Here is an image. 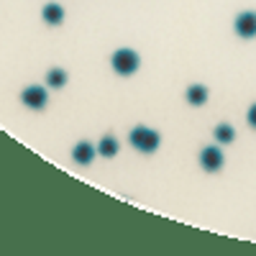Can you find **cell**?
Returning a JSON list of instances; mask_svg holds the SVG:
<instances>
[{
    "label": "cell",
    "mask_w": 256,
    "mask_h": 256,
    "mask_svg": "<svg viewBox=\"0 0 256 256\" xmlns=\"http://www.w3.org/2000/svg\"><path fill=\"white\" fill-rule=\"evenodd\" d=\"M128 141H131V146L138 148V152L152 154V152H156V148H159V141H162V138H159L156 131H152V128L138 126V128H134V131L128 134Z\"/></svg>",
    "instance_id": "cell-1"
},
{
    "label": "cell",
    "mask_w": 256,
    "mask_h": 256,
    "mask_svg": "<svg viewBox=\"0 0 256 256\" xmlns=\"http://www.w3.org/2000/svg\"><path fill=\"white\" fill-rule=\"evenodd\" d=\"M113 70L118 72V74H134L136 70H138V64H141V59H138V54L134 52V49H118L116 54H113Z\"/></svg>",
    "instance_id": "cell-2"
},
{
    "label": "cell",
    "mask_w": 256,
    "mask_h": 256,
    "mask_svg": "<svg viewBox=\"0 0 256 256\" xmlns=\"http://www.w3.org/2000/svg\"><path fill=\"white\" fill-rule=\"evenodd\" d=\"M20 102L26 105V108H34V110H41V108H46V102H49V92L44 88H26L24 92H20Z\"/></svg>",
    "instance_id": "cell-3"
},
{
    "label": "cell",
    "mask_w": 256,
    "mask_h": 256,
    "mask_svg": "<svg viewBox=\"0 0 256 256\" xmlns=\"http://www.w3.org/2000/svg\"><path fill=\"white\" fill-rule=\"evenodd\" d=\"M200 164H202L205 172H218L223 166V152L218 146H205L200 152Z\"/></svg>",
    "instance_id": "cell-4"
},
{
    "label": "cell",
    "mask_w": 256,
    "mask_h": 256,
    "mask_svg": "<svg viewBox=\"0 0 256 256\" xmlns=\"http://www.w3.org/2000/svg\"><path fill=\"white\" fill-rule=\"evenodd\" d=\"M236 34L241 38H254L256 36V13L254 10H246L236 18Z\"/></svg>",
    "instance_id": "cell-5"
},
{
    "label": "cell",
    "mask_w": 256,
    "mask_h": 256,
    "mask_svg": "<svg viewBox=\"0 0 256 256\" xmlns=\"http://www.w3.org/2000/svg\"><path fill=\"white\" fill-rule=\"evenodd\" d=\"M95 154H98V146H92L90 141H80V144L74 146V152H72L74 162H77V164H82V166H88V164H92Z\"/></svg>",
    "instance_id": "cell-6"
},
{
    "label": "cell",
    "mask_w": 256,
    "mask_h": 256,
    "mask_svg": "<svg viewBox=\"0 0 256 256\" xmlns=\"http://www.w3.org/2000/svg\"><path fill=\"white\" fill-rule=\"evenodd\" d=\"M41 18H44L49 26H59L62 20H64V8L56 6V3H46L44 10H41Z\"/></svg>",
    "instance_id": "cell-7"
},
{
    "label": "cell",
    "mask_w": 256,
    "mask_h": 256,
    "mask_svg": "<svg viewBox=\"0 0 256 256\" xmlns=\"http://www.w3.org/2000/svg\"><path fill=\"white\" fill-rule=\"evenodd\" d=\"M118 138L116 136H102L100 138V144H98V154H102V156H116L118 154Z\"/></svg>",
    "instance_id": "cell-8"
},
{
    "label": "cell",
    "mask_w": 256,
    "mask_h": 256,
    "mask_svg": "<svg viewBox=\"0 0 256 256\" xmlns=\"http://www.w3.org/2000/svg\"><path fill=\"white\" fill-rule=\"evenodd\" d=\"M205 100H208V88H202V84L187 88V102L190 105H205Z\"/></svg>",
    "instance_id": "cell-9"
},
{
    "label": "cell",
    "mask_w": 256,
    "mask_h": 256,
    "mask_svg": "<svg viewBox=\"0 0 256 256\" xmlns=\"http://www.w3.org/2000/svg\"><path fill=\"white\" fill-rule=\"evenodd\" d=\"M46 84H49V88H54V90L64 88V84H67V72L59 70V67L49 70V74H46Z\"/></svg>",
    "instance_id": "cell-10"
},
{
    "label": "cell",
    "mask_w": 256,
    "mask_h": 256,
    "mask_svg": "<svg viewBox=\"0 0 256 256\" xmlns=\"http://www.w3.org/2000/svg\"><path fill=\"white\" fill-rule=\"evenodd\" d=\"M216 138H218L220 144H230L233 138H236V134H233V128H230L228 123H223V126L216 128Z\"/></svg>",
    "instance_id": "cell-11"
},
{
    "label": "cell",
    "mask_w": 256,
    "mask_h": 256,
    "mask_svg": "<svg viewBox=\"0 0 256 256\" xmlns=\"http://www.w3.org/2000/svg\"><path fill=\"white\" fill-rule=\"evenodd\" d=\"M246 120H248V126H251V128H256V105H251V108H248Z\"/></svg>",
    "instance_id": "cell-12"
}]
</instances>
